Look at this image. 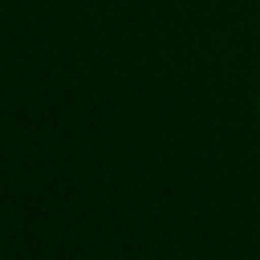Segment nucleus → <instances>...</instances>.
<instances>
[{"mask_svg":"<svg viewBox=\"0 0 260 260\" xmlns=\"http://www.w3.org/2000/svg\"><path fill=\"white\" fill-rule=\"evenodd\" d=\"M257 112H260V95H257Z\"/></svg>","mask_w":260,"mask_h":260,"instance_id":"f257e3e1","label":"nucleus"}]
</instances>
